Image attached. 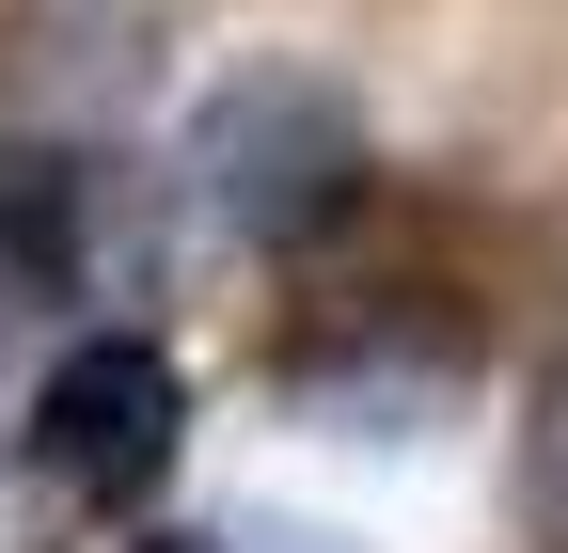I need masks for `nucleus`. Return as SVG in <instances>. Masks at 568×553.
<instances>
[{
    "label": "nucleus",
    "instance_id": "nucleus-3",
    "mask_svg": "<svg viewBox=\"0 0 568 553\" xmlns=\"http://www.w3.org/2000/svg\"><path fill=\"white\" fill-rule=\"evenodd\" d=\"M142 80H159V17H142V0H17V17H0V95L17 111L95 127Z\"/></svg>",
    "mask_w": 568,
    "mask_h": 553
},
{
    "label": "nucleus",
    "instance_id": "nucleus-4",
    "mask_svg": "<svg viewBox=\"0 0 568 553\" xmlns=\"http://www.w3.org/2000/svg\"><path fill=\"white\" fill-rule=\"evenodd\" d=\"M80 253H95V222H80V159L17 143V159H0V269H17V285H80Z\"/></svg>",
    "mask_w": 568,
    "mask_h": 553
},
{
    "label": "nucleus",
    "instance_id": "nucleus-5",
    "mask_svg": "<svg viewBox=\"0 0 568 553\" xmlns=\"http://www.w3.org/2000/svg\"><path fill=\"white\" fill-rule=\"evenodd\" d=\"M142 553H205V537H142Z\"/></svg>",
    "mask_w": 568,
    "mask_h": 553
},
{
    "label": "nucleus",
    "instance_id": "nucleus-1",
    "mask_svg": "<svg viewBox=\"0 0 568 553\" xmlns=\"http://www.w3.org/2000/svg\"><path fill=\"white\" fill-rule=\"evenodd\" d=\"M347 174H364V111H347L316 63H237L222 95L190 111V190L222 205L237 238H316Z\"/></svg>",
    "mask_w": 568,
    "mask_h": 553
},
{
    "label": "nucleus",
    "instance_id": "nucleus-2",
    "mask_svg": "<svg viewBox=\"0 0 568 553\" xmlns=\"http://www.w3.org/2000/svg\"><path fill=\"white\" fill-rule=\"evenodd\" d=\"M32 459H48L80 506H142V491H159V459H174V364L142 349V332L63 349L48 395H32Z\"/></svg>",
    "mask_w": 568,
    "mask_h": 553
}]
</instances>
